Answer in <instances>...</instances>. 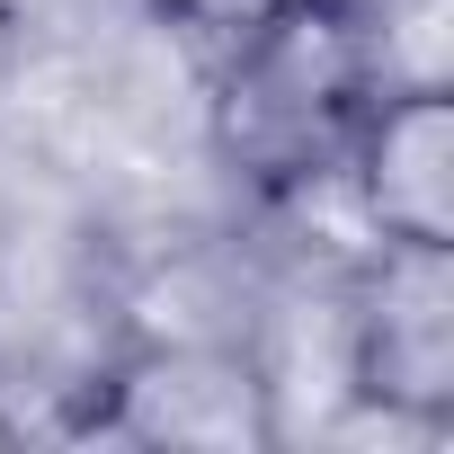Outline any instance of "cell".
<instances>
[{"label":"cell","instance_id":"cell-1","mask_svg":"<svg viewBox=\"0 0 454 454\" xmlns=\"http://www.w3.org/2000/svg\"><path fill=\"white\" fill-rule=\"evenodd\" d=\"M374 90H383V63H374L365 0H312V10L241 36L232 54H214L223 160L277 196L321 187L339 178Z\"/></svg>","mask_w":454,"mask_h":454},{"label":"cell","instance_id":"cell-2","mask_svg":"<svg viewBox=\"0 0 454 454\" xmlns=\"http://www.w3.org/2000/svg\"><path fill=\"white\" fill-rule=\"evenodd\" d=\"M339 374L383 419H410V427L454 419V250L374 241V268L348 294Z\"/></svg>","mask_w":454,"mask_h":454},{"label":"cell","instance_id":"cell-3","mask_svg":"<svg viewBox=\"0 0 454 454\" xmlns=\"http://www.w3.org/2000/svg\"><path fill=\"white\" fill-rule=\"evenodd\" d=\"M339 178L374 241L454 250V98H445V81H383Z\"/></svg>","mask_w":454,"mask_h":454},{"label":"cell","instance_id":"cell-4","mask_svg":"<svg viewBox=\"0 0 454 454\" xmlns=\"http://www.w3.org/2000/svg\"><path fill=\"white\" fill-rule=\"evenodd\" d=\"M116 436H143V445H268L277 436V410H268V383L250 356L232 348H169V356H143L116 374V410H107Z\"/></svg>","mask_w":454,"mask_h":454},{"label":"cell","instance_id":"cell-5","mask_svg":"<svg viewBox=\"0 0 454 454\" xmlns=\"http://www.w3.org/2000/svg\"><path fill=\"white\" fill-rule=\"evenodd\" d=\"M294 10H312V0H169V27L178 36H196L205 54H232L241 36H259V27H277V19H294Z\"/></svg>","mask_w":454,"mask_h":454},{"label":"cell","instance_id":"cell-6","mask_svg":"<svg viewBox=\"0 0 454 454\" xmlns=\"http://www.w3.org/2000/svg\"><path fill=\"white\" fill-rule=\"evenodd\" d=\"M152 10H169V0H152Z\"/></svg>","mask_w":454,"mask_h":454}]
</instances>
